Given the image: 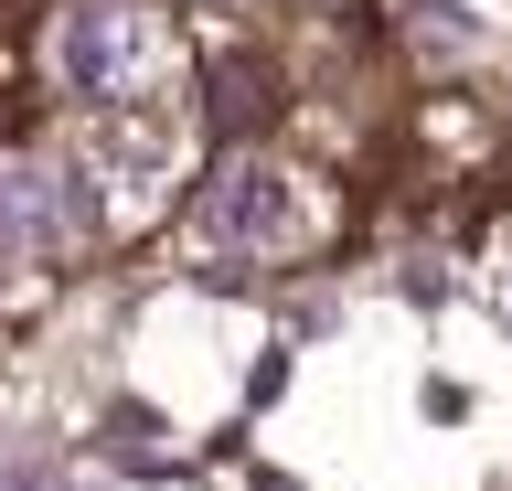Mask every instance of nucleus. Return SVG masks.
<instances>
[{
    "instance_id": "obj_3",
    "label": "nucleus",
    "mask_w": 512,
    "mask_h": 491,
    "mask_svg": "<svg viewBox=\"0 0 512 491\" xmlns=\"http://www.w3.org/2000/svg\"><path fill=\"white\" fill-rule=\"evenodd\" d=\"M86 235V182L54 161H0V267H32Z\"/></svg>"
},
{
    "instance_id": "obj_2",
    "label": "nucleus",
    "mask_w": 512,
    "mask_h": 491,
    "mask_svg": "<svg viewBox=\"0 0 512 491\" xmlns=\"http://www.w3.org/2000/svg\"><path fill=\"white\" fill-rule=\"evenodd\" d=\"M192 225H203V246H224V257H288V246H310V203H299V182H288V171H267V161H235L214 182V193H203V214H192Z\"/></svg>"
},
{
    "instance_id": "obj_1",
    "label": "nucleus",
    "mask_w": 512,
    "mask_h": 491,
    "mask_svg": "<svg viewBox=\"0 0 512 491\" xmlns=\"http://www.w3.org/2000/svg\"><path fill=\"white\" fill-rule=\"evenodd\" d=\"M54 75L86 107H139L150 86L182 75V33L160 11H139V0H75L54 22Z\"/></svg>"
}]
</instances>
